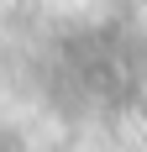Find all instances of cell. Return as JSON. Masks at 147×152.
<instances>
[{
    "instance_id": "1",
    "label": "cell",
    "mask_w": 147,
    "mask_h": 152,
    "mask_svg": "<svg viewBox=\"0 0 147 152\" xmlns=\"http://www.w3.org/2000/svg\"><path fill=\"white\" fill-rule=\"evenodd\" d=\"M11 5H16V0H0V16H5V11H11Z\"/></svg>"
}]
</instances>
